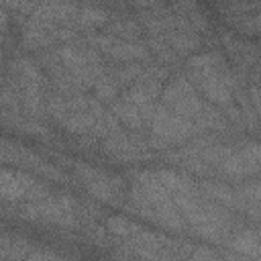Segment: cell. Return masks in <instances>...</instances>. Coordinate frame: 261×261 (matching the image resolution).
I'll return each mask as SVG.
<instances>
[{"mask_svg":"<svg viewBox=\"0 0 261 261\" xmlns=\"http://www.w3.org/2000/svg\"><path fill=\"white\" fill-rule=\"evenodd\" d=\"M173 200L184 214L188 228H192V234L202 241L226 245L234 228H241L237 216L232 214L234 210L208 200L202 192L194 196H173Z\"/></svg>","mask_w":261,"mask_h":261,"instance_id":"cell-2","label":"cell"},{"mask_svg":"<svg viewBox=\"0 0 261 261\" xmlns=\"http://www.w3.org/2000/svg\"><path fill=\"white\" fill-rule=\"evenodd\" d=\"M110 20L108 10L94 4H84L80 10V29L82 31H94L96 27H106Z\"/></svg>","mask_w":261,"mask_h":261,"instance_id":"cell-20","label":"cell"},{"mask_svg":"<svg viewBox=\"0 0 261 261\" xmlns=\"http://www.w3.org/2000/svg\"><path fill=\"white\" fill-rule=\"evenodd\" d=\"M29 2H33V0H2V8H6V10H20L22 6H27Z\"/></svg>","mask_w":261,"mask_h":261,"instance_id":"cell-31","label":"cell"},{"mask_svg":"<svg viewBox=\"0 0 261 261\" xmlns=\"http://www.w3.org/2000/svg\"><path fill=\"white\" fill-rule=\"evenodd\" d=\"M190 257L196 259V261L198 259H222V255L218 251H212L210 247H196V249H192Z\"/></svg>","mask_w":261,"mask_h":261,"instance_id":"cell-28","label":"cell"},{"mask_svg":"<svg viewBox=\"0 0 261 261\" xmlns=\"http://www.w3.org/2000/svg\"><path fill=\"white\" fill-rule=\"evenodd\" d=\"M106 33L114 35L116 39H122V41H141L143 39V24L137 20V18H128V16H110L108 24L104 27Z\"/></svg>","mask_w":261,"mask_h":261,"instance_id":"cell-15","label":"cell"},{"mask_svg":"<svg viewBox=\"0 0 261 261\" xmlns=\"http://www.w3.org/2000/svg\"><path fill=\"white\" fill-rule=\"evenodd\" d=\"M71 171H73L75 179L80 181V186L92 196V200L114 206V208L124 206V202L128 198V190H126V181L122 175L108 173V171L98 169L84 161H73Z\"/></svg>","mask_w":261,"mask_h":261,"instance_id":"cell-3","label":"cell"},{"mask_svg":"<svg viewBox=\"0 0 261 261\" xmlns=\"http://www.w3.org/2000/svg\"><path fill=\"white\" fill-rule=\"evenodd\" d=\"M108 57L118 63H133V61H147L151 57L149 45L143 41H122L118 39L114 47L108 51Z\"/></svg>","mask_w":261,"mask_h":261,"instance_id":"cell-10","label":"cell"},{"mask_svg":"<svg viewBox=\"0 0 261 261\" xmlns=\"http://www.w3.org/2000/svg\"><path fill=\"white\" fill-rule=\"evenodd\" d=\"M149 128H151V135L167 141L171 147L181 145V143L194 139L196 135H200V130H198V126H196L194 120H190V118L173 112L163 102L157 104V110L153 114V120H151Z\"/></svg>","mask_w":261,"mask_h":261,"instance_id":"cell-5","label":"cell"},{"mask_svg":"<svg viewBox=\"0 0 261 261\" xmlns=\"http://www.w3.org/2000/svg\"><path fill=\"white\" fill-rule=\"evenodd\" d=\"M61 255L59 253H55V251H49V249H33L31 253H29V257H27V261H39V259H59Z\"/></svg>","mask_w":261,"mask_h":261,"instance_id":"cell-29","label":"cell"},{"mask_svg":"<svg viewBox=\"0 0 261 261\" xmlns=\"http://www.w3.org/2000/svg\"><path fill=\"white\" fill-rule=\"evenodd\" d=\"M55 43H57V39L53 37V27H43V24L31 22V20H24L22 22L20 45L27 51L39 53V51H45V49L55 47Z\"/></svg>","mask_w":261,"mask_h":261,"instance_id":"cell-9","label":"cell"},{"mask_svg":"<svg viewBox=\"0 0 261 261\" xmlns=\"http://www.w3.org/2000/svg\"><path fill=\"white\" fill-rule=\"evenodd\" d=\"M198 190L208 200L218 202V204H222V206H226V208H230L234 212H243L245 202L239 196V192H237L234 186H228L224 181H214V179H208L206 177V179H200L198 181Z\"/></svg>","mask_w":261,"mask_h":261,"instance_id":"cell-8","label":"cell"},{"mask_svg":"<svg viewBox=\"0 0 261 261\" xmlns=\"http://www.w3.org/2000/svg\"><path fill=\"white\" fill-rule=\"evenodd\" d=\"M161 37L171 45V49H173L179 57L192 55V53H196V49L202 47V39L198 37V33H188V31L169 29V31H165Z\"/></svg>","mask_w":261,"mask_h":261,"instance_id":"cell-17","label":"cell"},{"mask_svg":"<svg viewBox=\"0 0 261 261\" xmlns=\"http://www.w3.org/2000/svg\"><path fill=\"white\" fill-rule=\"evenodd\" d=\"M106 230L114 237H120V239H130L135 237L143 226L135 220H130L128 216H120V214H114V216H108L106 222H104Z\"/></svg>","mask_w":261,"mask_h":261,"instance_id":"cell-21","label":"cell"},{"mask_svg":"<svg viewBox=\"0 0 261 261\" xmlns=\"http://www.w3.org/2000/svg\"><path fill=\"white\" fill-rule=\"evenodd\" d=\"M226 247L239 253L241 257L249 259H261V237L257 230H239L232 232L226 241Z\"/></svg>","mask_w":261,"mask_h":261,"instance_id":"cell-12","label":"cell"},{"mask_svg":"<svg viewBox=\"0 0 261 261\" xmlns=\"http://www.w3.org/2000/svg\"><path fill=\"white\" fill-rule=\"evenodd\" d=\"M234 188L245 202L243 214L255 222H261V181H239Z\"/></svg>","mask_w":261,"mask_h":261,"instance_id":"cell-14","label":"cell"},{"mask_svg":"<svg viewBox=\"0 0 261 261\" xmlns=\"http://www.w3.org/2000/svg\"><path fill=\"white\" fill-rule=\"evenodd\" d=\"M35 243L22 239V237H12L8 232L2 234L0 239V259L2 261H16V259H27L29 253L35 249Z\"/></svg>","mask_w":261,"mask_h":261,"instance_id":"cell-18","label":"cell"},{"mask_svg":"<svg viewBox=\"0 0 261 261\" xmlns=\"http://www.w3.org/2000/svg\"><path fill=\"white\" fill-rule=\"evenodd\" d=\"M124 210L175 234L188 232V222L184 214L179 212L173 196L163 188L155 171L143 169L133 173V184L128 190V202H124Z\"/></svg>","mask_w":261,"mask_h":261,"instance_id":"cell-1","label":"cell"},{"mask_svg":"<svg viewBox=\"0 0 261 261\" xmlns=\"http://www.w3.org/2000/svg\"><path fill=\"white\" fill-rule=\"evenodd\" d=\"M120 84L114 80V75L110 73V67H108V71L104 73V75H100V80L96 82V86H94V96L102 102V104H112L116 98H118V94H120Z\"/></svg>","mask_w":261,"mask_h":261,"instance_id":"cell-23","label":"cell"},{"mask_svg":"<svg viewBox=\"0 0 261 261\" xmlns=\"http://www.w3.org/2000/svg\"><path fill=\"white\" fill-rule=\"evenodd\" d=\"M118 130H122V124H120V120L114 116V112L110 110V112H104V114L98 118L96 126H94L92 133H88V135H92V137H96V139H106V137H110V135H114V133H118Z\"/></svg>","mask_w":261,"mask_h":261,"instance_id":"cell-25","label":"cell"},{"mask_svg":"<svg viewBox=\"0 0 261 261\" xmlns=\"http://www.w3.org/2000/svg\"><path fill=\"white\" fill-rule=\"evenodd\" d=\"M169 8H171V12L186 16V14H190L192 10H198L200 6H198V0H171Z\"/></svg>","mask_w":261,"mask_h":261,"instance_id":"cell-27","label":"cell"},{"mask_svg":"<svg viewBox=\"0 0 261 261\" xmlns=\"http://www.w3.org/2000/svg\"><path fill=\"white\" fill-rule=\"evenodd\" d=\"M104 106L102 108H94V110H84V112H71L67 116V120L63 122V130L69 133V135H88L92 133V128L96 126L98 118L104 114Z\"/></svg>","mask_w":261,"mask_h":261,"instance_id":"cell-16","label":"cell"},{"mask_svg":"<svg viewBox=\"0 0 261 261\" xmlns=\"http://www.w3.org/2000/svg\"><path fill=\"white\" fill-rule=\"evenodd\" d=\"M224 65H228L226 59H224V55L220 51H214L212 49V51H204V53L192 55L186 61L184 69H216V67H224Z\"/></svg>","mask_w":261,"mask_h":261,"instance_id":"cell-22","label":"cell"},{"mask_svg":"<svg viewBox=\"0 0 261 261\" xmlns=\"http://www.w3.org/2000/svg\"><path fill=\"white\" fill-rule=\"evenodd\" d=\"M130 6H135L137 10H147V8H155L161 6V0H126Z\"/></svg>","mask_w":261,"mask_h":261,"instance_id":"cell-30","label":"cell"},{"mask_svg":"<svg viewBox=\"0 0 261 261\" xmlns=\"http://www.w3.org/2000/svg\"><path fill=\"white\" fill-rule=\"evenodd\" d=\"M37 179H33L31 173L22 171V169H8L4 167L0 171V196L4 202H18L24 200L27 192L31 190V186Z\"/></svg>","mask_w":261,"mask_h":261,"instance_id":"cell-7","label":"cell"},{"mask_svg":"<svg viewBox=\"0 0 261 261\" xmlns=\"http://www.w3.org/2000/svg\"><path fill=\"white\" fill-rule=\"evenodd\" d=\"M155 173H157L159 181L163 184V188L171 196H194V194H200L198 181H194L186 173H177V171H171V169H159Z\"/></svg>","mask_w":261,"mask_h":261,"instance_id":"cell-11","label":"cell"},{"mask_svg":"<svg viewBox=\"0 0 261 261\" xmlns=\"http://www.w3.org/2000/svg\"><path fill=\"white\" fill-rule=\"evenodd\" d=\"M110 110H112L114 116L120 120V124L126 126L128 130H143V128L147 126V122H145L141 110H139L128 98H124L122 94L110 104Z\"/></svg>","mask_w":261,"mask_h":261,"instance_id":"cell-13","label":"cell"},{"mask_svg":"<svg viewBox=\"0 0 261 261\" xmlns=\"http://www.w3.org/2000/svg\"><path fill=\"white\" fill-rule=\"evenodd\" d=\"M186 18L190 20V24H192V29L198 33V35H210V31H212V24H210V20H208V16L198 8V10H192L190 14H186Z\"/></svg>","mask_w":261,"mask_h":261,"instance_id":"cell-26","label":"cell"},{"mask_svg":"<svg viewBox=\"0 0 261 261\" xmlns=\"http://www.w3.org/2000/svg\"><path fill=\"white\" fill-rule=\"evenodd\" d=\"M232 29L241 35V37H255V35H261V10H255V12H249V14H243L234 24Z\"/></svg>","mask_w":261,"mask_h":261,"instance_id":"cell-24","label":"cell"},{"mask_svg":"<svg viewBox=\"0 0 261 261\" xmlns=\"http://www.w3.org/2000/svg\"><path fill=\"white\" fill-rule=\"evenodd\" d=\"M161 102L165 104V106H169L173 112H177V114H181V116H186V118H190V120H194L200 112H202V108L206 106V102L200 98V94H198V88L184 75V73H179V75H175L165 88H163V92H161Z\"/></svg>","mask_w":261,"mask_h":261,"instance_id":"cell-6","label":"cell"},{"mask_svg":"<svg viewBox=\"0 0 261 261\" xmlns=\"http://www.w3.org/2000/svg\"><path fill=\"white\" fill-rule=\"evenodd\" d=\"M100 151L112 161H118L122 165H133V163L149 161L155 157L153 149L149 147V137L145 139L141 130H130V133L118 130L102 139Z\"/></svg>","mask_w":261,"mask_h":261,"instance_id":"cell-4","label":"cell"},{"mask_svg":"<svg viewBox=\"0 0 261 261\" xmlns=\"http://www.w3.org/2000/svg\"><path fill=\"white\" fill-rule=\"evenodd\" d=\"M145 43L149 45V51L155 55V59L159 63L167 65L169 69H179V59L181 57L171 49V45L163 37H159V35H147V41Z\"/></svg>","mask_w":261,"mask_h":261,"instance_id":"cell-19","label":"cell"}]
</instances>
